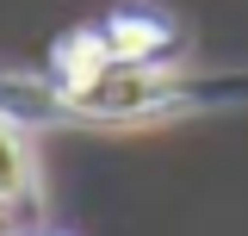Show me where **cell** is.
<instances>
[{
    "label": "cell",
    "mask_w": 248,
    "mask_h": 236,
    "mask_svg": "<svg viewBox=\"0 0 248 236\" xmlns=\"http://www.w3.org/2000/svg\"><path fill=\"white\" fill-rule=\"evenodd\" d=\"M99 37L118 68H161V56L174 50V25L161 13H112L99 19Z\"/></svg>",
    "instance_id": "6da1fadb"
},
{
    "label": "cell",
    "mask_w": 248,
    "mask_h": 236,
    "mask_svg": "<svg viewBox=\"0 0 248 236\" xmlns=\"http://www.w3.org/2000/svg\"><path fill=\"white\" fill-rule=\"evenodd\" d=\"M44 199V180H37V149L19 131V118L0 112V211H31Z\"/></svg>",
    "instance_id": "7a4b0ae2"
},
{
    "label": "cell",
    "mask_w": 248,
    "mask_h": 236,
    "mask_svg": "<svg viewBox=\"0 0 248 236\" xmlns=\"http://www.w3.org/2000/svg\"><path fill=\"white\" fill-rule=\"evenodd\" d=\"M13 236H44V230H13Z\"/></svg>",
    "instance_id": "3957f363"
}]
</instances>
